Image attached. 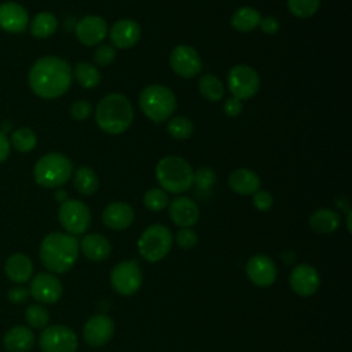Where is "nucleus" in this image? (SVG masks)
Returning a JSON list of instances; mask_svg holds the SVG:
<instances>
[{"label": "nucleus", "instance_id": "obj_1", "mask_svg": "<svg viewBox=\"0 0 352 352\" xmlns=\"http://www.w3.org/2000/svg\"><path fill=\"white\" fill-rule=\"evenodd\" d=\"M73 80L70 65L58 56H43L29 72L32 91L44 99H55L66 94Z\"/></svg>", "mask_w": 352, "mask_h": 352}, {"label": "nucleus", "instance_id": "obj_2", "mask_svg": "<svg viewBox=\"0 0 352 352\" xmlns=\"http://www.w3.org/2000/svg\"><path fill=\"white\" fill-rule=\"evenodd\" d=\"M78 241L66 232H51L41 241L40 260L51 274H65L77 261Z\"/></svg>", "mask_w": 352, "mask_h": 352}, {"label": "nucleus", "instance_id": "obj_3", "mask_svg": "<svg viewBox=\"0 0 352 352\" xmlns=\"http://www.w3.org/2000/svg\"><path fill=\"white\" fill-rule=\"evenodd\" d=\"M95 121L98 126L109 135L125 132L133 121V107L129 99L122 94L106 95L95 109Z\"/></svg>", "mask_w": 352, "mask_h": 352}, {"label": "nucleus", "instance_id": "obj_4", "mask_svg": "<svg viewBox=\"0 0 352 352\" xmlns=\"http://www.w3.org/2000/svg\"><path fill=\"white\" fill-rule=\"evenodd\" d=\"M155 177L164 191L180 194L187 191L194 183L191 165L179 155H166L155 166Z\"/></svg>", "mask_w": 352, "mask_h": 352}, {"label": "nucleus", "instance_id": "obj_5", "mask_svg": "<svg viewBox=\"0 0 352 352\" xmlns=\"http://www.w3.org/2000/svg\"><path fill=\"white\" fill-rule=\"evenodd\" d=\"M139 106L148 120L164 122L176 110V96L168 87L151 84L142 89L139 95Z\"/></svg>", "mask_w": 352, "mask_h": 352}, {"label": "nucleus", "instance_id": "obj_6", "mask_svg": "<svg viewBox=\"0 0 352 352\" xmlns=\"http://www.w3.org/2000/svg\"><path fill=\"white\" fill-rule=\"evenodd\" d=\"M73 165L70 160L60 153H48L34 165V179L37 184L45 188L63 186L72 176Z\"/></svg>", "mask_w": 352, "mask_h": 352}, {"label": "nucleus", "instance_id": "obj_7", "mask_svg": "<svg viewBox=\"0 0 352 352\" xmlns=\"http://www.w3.org/2000/svg\"><path fill=\"white\" fill-rule=\"evenodd\" d=\"M172 243L173 235L170 230L162 224H153L142 232L138 241V249L146 261L157 263L169 253Z\"/></svg>", "mask_w": 352, "mask_h": 352}, {"label": "nucleus", "instance_id": "obj_8", "mask_svg": "<svg viewBox=\"0 0 352 352\" xmlns=\"http://www.w3.org/2000/svg\"><path fill=\"white\" fill-rule=\"evenodd\" d=\"M227 85L234 98L239 100L253 98L260 89L257 72L248 65H235L227 74Z\"/></svg>", "mask_w": 352, "mask_h": 352}, {"label": "nucleus", "instance_id": "obj_9", "mask_svg": "<svg viewBox=\"0 0 352 352\" xmlns=\"http://www.w3.org/2000/svg\"><path fill=\"white\" fill-rule=\"evenodd\" d=\"M60 226L70 235L84 234L91 224V212L88 206L78 199H65L58 212Z\"/></svg>", "mask_w": 352, "mask_h": 352}, {"label": "nucleus", "instance_id": "obj_10", "mask_svg": "<svg viewBox=\"0 0 352 352\" xmlns=\"http://www.w3.org/2000/svg\"><path fill=\"white\" fill-rule=\"evenodd\" d=\"M38 345L43 352H76L78 341L70 327L52 324L44 327L38 337Z\"/></svg>", "mask_w": 352, "mask_h": 352}, {"label": "nucleus", "instance_id": "obj_11", "mask_svg": "<svg viewBox=\"0 0 352 352\" xmlns=\"http://www.w3.org/2000/svg\"><path fill=\"white\" fill-rule=\"evenodd\" d=\"M142 271L135 261H121L111 270L110 274V283L121 296H131L136 293L142 285Z\"/></svg>", "mask_w": 352, "mask_h": 352}, {"label": "nucleus", "instance_id": "obj_12", "mask_svg": "<svg viewBox=\"0 0 352 352\" xmlns=\"http://www.w3.org/2000/svg\"><path fill=\"white\" fill-rule=\"evenodd\" d=\"M169 65L172 70L183 77V78H191L197 76L202 69L201 56L191 45L180 44L176 45L169 56Z\"/></svg>", "mask_w": 352, "mask_h": 352}, {"label": "nucleus", "instance_id": "obj_13", "mask_svg": "<svg viewBox=\"0 0 352 352\" xmlns=\"http://www.w3.org/2000/svg\"><path fill=\"white\" fill-rule=\"evenodd\" d=\"M29 293L41 304H54L62 297L63 286L55 274L38 272L30 282Z\"/></svg>", "mask_w": 352, "mask_h": 352}, {"label": "nucleus", "instance_id": "obj_14", "mask_svg": "<svg viewBox=\"0 0 352 352\" xmlns=\"http://www.w3.org/2000/svg\"><path fill=\"white\" fill-rule=\"evenodd\" d=\"M290 289L300 297H309L316 293L320 285V276L316 268L309 264L296 265L289 276Z\"/></svg>", "mask_w": 352, "mask_h": 352}, {"label": "nucleus", "instance_id": "obj_15", "mask_svg": "<svg viewBox=\"0 0 352 352\" xmlns=\"http://www.w3.org/2000/svg\"><path fill=\"white\" fill-rule=\"evenodd\" d=\"M107 33L109 28L106 21L98 15H87L76 25V36L78 41L87 47L99 44L106 38Z\"/></svg>", "mask_w": 352, "mask_h": 352}, {"label": "nucleus", "instance_id": "obj_16", "mask_svg": "<svg viewBox=\"0 0 352 352\" xmlns=\"http://www.w3.org/2000/svg\"><path fill=\"white\" fill-rule=\"evenodd\" d=\"M246 275L253 285L268 287L276 279V267L268 256L256 254L246 264Z\"/></svg>", "mask_w": 352, "mask_h": 352}, {"label": "nucleus", "instance_id": "obj_17", "mask_svg": "<svg viewBox=\"0 0 352 352\" xmlns=\"http://www.w3.org/2000/svg\"><path fill=\"white\" fill-rule=\"evenodd\" d=\"M114 334V323L107 315H95L87 320L82 336L91 346H102L110 341Z\"/></svg>", "mask_w": 352, "mask_h": 352}, {"label": "nucleus", "instance_id": "obj_18", "mask_svg": "<svg viewBox=\"0 0 352 352\" xmlns=\"http://www.w3.org/2000/svg\"><path fill=\"white\" fill-rule=\"evenodd\" d=\"M140 34H142V30L139 23L128 18L117 21L110 28V41L113 47L121 48V50L133 47L139 41Z\"/></svg>", "mask_w": 352, "mask_h": 352}, {"label": "nucleus", "instance_id": "obj_19", "mask_svg": "<svg viewBox=\"0 0 352 352\" xmlns=\"http://www.w3.org/2000/svg\"><path fill=\"white\" fill-rule=\"evenodd\" d=\"M29 22L28 11L18 3L6 1L0 4V28L8 33H21Z\"/></svg>", "mask_w": 352, "mask_h": 352}, {"label": "nucleus", "instance_id": "obj_20", "mask_svg": "<svg viewBox=\"0 0 352 352\" xmlns=\"http://www.w3.org/2000/svg\"><path fill=\"white\" fill-rule=\"evenodd\" d=\"M133 217H135V213L131 205L121 201L109 204L102 213L103 224L116 231L128 228L132 224Z\"/></svg>", "mask_w": 352, "mask_h": 352}, {"label": "nucleus", "instance_id": "obj_21", "mask_svg": "<svg viewBox=\"0 0 352 352\" xmlns=\"http://www.w3.org/2000/svg\"><path fill=\"white\" fill-rule=\"evenodd\" d=\"M169 216L179 227H191L199 219L198 205L187 197H177L169 205Z\"/></svg>", "mask_w": 352, "mask_h": 352}, {"label": "nucleus", "instance_id": "obj_22", "mask_svg": "<svg viewBox=\"0 0 352 352\" xmlns=\"http://www.w3.org/2000/svg\"><path fill=\"white\" fill-rule=\"evenodd\" d=\"M33 263L23 253H12L4 264V272L7 278L15 285L26 283L33 275Z\"/></svg>", "mask_w": 352, "mask_h": 352}, {"label": "nucleus", "instance_id": "obj_23", "mask_svg": "<svg viewBox=\"0 0 352 352\" xmlns=\"http://www.w3.org/2000/svg\"><path fill=\"white\" fill-rule=\"evenodd\" d=\"M36 342L33 330L28 326L16 324L6 331L3 345L8 352H29Z\"/></svg>", "mask_w": 352, "mask_h": 352}, {"label": "nucleus", "instance_id": "obj_24", "mask_svg": "<svg viewBox=\"0 0 352 352\" xmlns=\"http://www.w3.org/2000/svg\"><path fill=\"white\" fill-rule=\"evenodd\" d=\"M228 186L239 195H253L260 188V177L248 168H239L228 176Z\"/></svg>", "mask_w": 352, "mask_h": 352}, {"label": "nucleus", "instance_id": "obj_25", "mask_svg": "<svg viewBox=\"0 0 352 352\" xmlns=\"http://www.w3.org/2000/svg\"><path fill=\"white\" fill-rule=\"evenodd\" d=\"M84 256L92 261H103L111 253V245L100 234H88L78 243Z\"/></svg>", "mask_w": 352, "mask_h": 352}, {"label": "nucleus", "instance_id": "obj_26", "mask_svg": "<svg viewBox=\"0 0 352 352\" xmlns=\"http://www.w3.org/2000/svg\"><path fill=\"white\" fill-rule=\"evenodd\" d=\"M340 221H341L340 214L337 212H334L331 209H326V208L315 210L308 220L309 227L318 234L334 232L338 228Z\"/></svg>", "mask_w": 352, "mask_h": 352}, {"label": "nucleus", "instance_id": "obj_27", "mask_svg": "<svg viewBox=\"0 0 352 352\" xmlns=\"http://www.w3.org/2000/svg\"><path fill=\"white\" fill-rule=\"evenodd\" d=\"M261 15L253 7H241L231 16V26L238 32H252L260 23Z\"/></svg>", "mask_w": 352, "mask_h": 352}, {"label": "nucleus", "instance_id": "obj_28", "mask_svg": "<svg viewBox=\"0 0 352 352\" xmlns=\"http://www.w3.org/2000/svg\"><path fill=\"white\" fill-rule=\"evenodd\" d=\"M73 184L80 194L92 195L99 188V177L91 168L81 166L74 173Z\"/></svg>", "mask_w": 352, "mask_h": 352}, {"label": "nucleus", "instance_id": "obj_29", "mask_svg": "<svg viewBox=\"0 0 352 352\" xmlns=\"http://www.w3.org/2000/svg\"><path fill=\"white\" fill-rule=\"evenodd\" d=\"M58 28V21L54 14L51 12H38L32 23H30V33L37 38H45L55 33Z\"/></svg>", "mask_w": 352, "mask_h": 352}, {"label": "nucleus", "instance_id": "obj_30", "mask_svg": "<svg viewBox=\"0 0 352 352\" xmlns=\"http://www.w3.org/2000/svg\"><path fill=\"white\" fill-rule=\"evenodd\" d=\"M72 72H73V76L77 80V82L82 88H87V89L95 88L102 80V76H100V72L98 70V67L91 63H87V62L77 63Z\"/></svg>", "mask_w": 352, "mask_h": 352}, {"label": "nucleus", "instance_id": "obj_31", "mask_svg": "<svg viewBox=\"0 0 352 352\" xmlns=\"http://www.w3.org/2000/svg\"><path fill=\"white\" fill-rule=\"evenodd\" d=\"M198 89L201 95L210 102H217L224 95L223 82L213 74H204L198 81Z\"/></svg>", "mask_w": 352, "mask_h": 352}, {"label": "nucleus", "instance_id": "obj_32", "mask_svg": "<svg viewBox=\"0 0 352 352\" xmlns=\"http://www.w3.org/2000/svg\"><path fill=\"white\" fill-rule=\"evenodd\" d=\"M166 129L169 132V135L175 139L179 140H184L188 139L192 132H194V125L191 122V120H188L187 117L183 116H176L172 117L166 125Z\"/></svg>", "mask_w": 352, "mask_h": 352}, {"label": "nucleus", "instance_id": "obj_33", "mask_svg": "<svg viewBox=\"0 0 352 352\" xmlns=\"http://www.w3.org/2000/svg\"><path fill=\"white\" fill-rule=\"evenodd\" d=\"M11 143L18 151L26 153V151H32L36 147L37 138H36V133L30 128L22 126L12 132Z\"/></svg>", "mask_w": 352, "mask_h": 352}, {"label": "nucleus", "instance_id": "obj_34", "mask_svg": "<svg viewBox=\"0 0 352 352\" xmlns=\"http://www.w3.org/2000/svg\"><path fill=\"white\" fill-rule=\"evenodd\" d=\"M25 320L32 329H44L50 322V312L41 304H32L25 311Z\"/></svg>", "mask_w": 352, "mask_h": 352}, {"label": "nucleus", "instance_id": "obj_35", "mask_svg": "<svg viewBox=\"0 0 352 352\" xmlns=\"http://www.w3.org/2000/svg\"><path fill=\"white\" fill-rule=\"evenodd\" d=\"M320 0H287L289 11L297 18H309L319 10Z\"/></svg>", "mask_w": 352, "mask_h": 352}, {"label": "nucleus", "instance_id": "obj_36", "mask_svg": "<svg viewBox=\"0 0 352 352\" xmlns=\"http://www.w3.org/2000/svg\"><path fill=\"white\" fill-rule=\"evenodd\" d=\"M144 206L151 212H160L168 205V195L162 188H150L143 197Z\"/></svg>", "mask_w": 352, "mask_h": 352}, {"label": "nucleus", "instance_id": "obj_37", "mask_svg": "<svg viewBox=\"0 0 352 352\" xmlns=\"http://www.w3.org/2000/svg\"><path fill=\"white\" fill-rule=\"evenodd\" d=\"M216 182V173L213 172L212 168L202 166L198 169L197 173H194V183L197 186V194L202 192H209Z\"/></svg>", "mask_w": 352, "mask_h": 352}, {"label": "nucleus", "instance_id": "obj_38", "mask_svg": "<svg viewBox=\"0 0 352 352\" xmlns=\"http://www.w3.org/2000/svg\"><path fill=\"white\" fill-rule=\"evenodd\" d=\"M176 243L183 248V249H191L197 245L198 242V235L194 230H191L190 227H183L180 228L176 235H175Z\"/></svg>", "mask_w": 352, "mask_h": 352}, {"label": "nucleus", "instance_id": "obj_39", "mask_svg": "<svg viewBox=\"0 0 352 352\" xmlns=\"http://www.w3.org/2000/svg\"><path fill=\"white\" fill-rule=\"evenodd\" d=\"M116 50L113 45L110 44H103V45H99L95 52H94V59L98 65L100 66H107L110 65L114 59H116Z\"/></svg>", "mask_w": 352, "mask_h": 352}, {"label": "nucleus", "instance_id": "obj_40", "mask_svg": "<svg viewBox=\"0 0 352 352\" xmlns=\"http://www.w3.org/2000/svg\"><path fill=\"white\" fill-rule=\"evenodd\" d=\"M91 111H92V107H91V103L87 102V100H76L72 103V107H70V114L74 120H78V121H82V120H87L89 116H91Z\"/></svg>", "mask_w": 352, "mask_h": 352}, {"label": "nucleus", "instance_id": "obj_41", "mask_svg": "<svg viewBox=\"0 0 352 352\" xmlns=\"http://www.w3.org/2000/svg\"><path fill=\"white\" fill-rule=\"evenodd\" d=\"M253 205L256 206L257 210L260 212H267L272 208L274 205V198L272 195L265 191V190H258L253 194Z\"/></svg>", "mask_w": 352, "mask_h": 352}, {"label": "nucleus", "instance_id": "obj_42", "mask_svg": "<svg viewBox=\"0 0 352 352\" xmlns=\"http://www.w3.org/2000/svg\"><path fill=\"white\" fill-rule=\"evenodd\" d=\"M30 293L29 289L25 286H12L8 292H7V297L11 302L14 304H22L29 298Z\"/></svg>", "mask_w": 352, "mask_h": 352}, {"label": "nucleus", "instance_id": "obj_43", "mask_svg": "<svg viewBox=\"0 0 352 352\" xmlns=\"http://www.w3.org/2000/svg\"><path fill=\"white\" fill-rule=\"evenodd\" d=\"M223 110L224 113L228 116V117H236L241 111H242V104H241V100L231 96L228 98L224 104H223Z\"/></svg>", "mask_w": 352, "mask_h": 352}, {"label": "nucleus", "instance_id": "obj_44", "mask_svg": "<svg viewBox=\"0 0 352 352\" xmlns=\"http://www.w3.org/2000/svg\"><path fill=\"white\" fill-rule=\"evenodd\" d=\"M258 26L267 34H274V33H276L279 30V22L274 16H264V18H261Z\"/></svg>", "mask_w": 352, "mask_h": 352}, {"label": "nucleus", "instance_id": "obj_45", "mask_svg": "<svg viewBox=\"0 0 352 352\" xmlns=\"http://www.w3.org/2000/svg\"><path fill=\"white\" fill-rule=\"evenodd\" d=\"M10 153V142L3 131H0V162H3Z\"/></svg>", "mask_w": 352, "mask_h": 352}, {"label": "nucleus", "instance_id": "obj_46", "mask_svg": "<svg viewBox=\"0 0 352 352\" xmlns=\"http://www.w3.org/2000/svg\"><path fill=\"white\" fill-rule=\"evenodd\" d=\"M56 199H59V201H65L66 199V194H65V191H58L56 192Z\"/></svg>", "mask_w": 352, "mask_h": 352}, {"label": "nucleus", "instance_id": "obj_47", "mask_svg": "<svg viewBox=\"0 0 352 352\" xmlns=\"http://www.w3.org/2000/svg\"><path fill=\"white\" fill-rule=\"evenodd\" d=\"M346 228L351 232V212L346 213Z\"/></svg>", "mask_w": 352, "mask_h": 352}]
</instances>
